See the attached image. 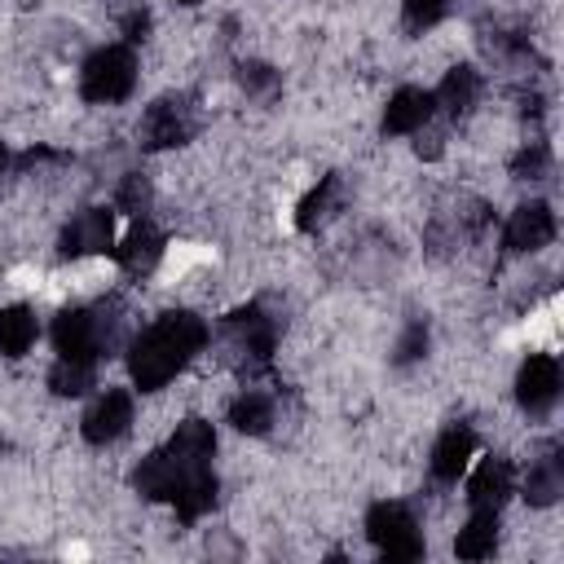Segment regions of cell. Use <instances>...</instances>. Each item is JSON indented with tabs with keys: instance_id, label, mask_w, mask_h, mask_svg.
Returning <instances> with one entry per match:
<instances>
[{
	"instance_id": "6da1fadb",
	"label": "cell",
	"mask_w": 564,
	"mask_h": 564,
	"mask_svg": "<svg viewBox=\"0 0 564 564\" xmlns=\"http://www.w3.org/2000/svg\"><path fill=\"white\" fill-rule=\"evenodd\" d=\"M207 322L198 313H163L150 330H141L132 344H128V375L141 392H159L167 379H176V370L189 366L194 352H203L207 344Z\"/></svg>"
},
{
	"instance_id": "7a4b0ae2",
	"label": "cell",
	"mask_w": 564,
	"mask_h": 564,
	"mask_svg": "<svg viewBox=\"0 0 564 564\" xmlns=\"http://www.w3.org/2000/svg\"><path fill=\"white\" fill-rule=\"evenodd\" d=\"M273 344H278V317H269L264 304L234 308V313L220 322V348H225V361H234V366L247 370V375L269 366Z\"/></svg>"
},
{
	"instance_id": "3957f363",
	"label": "cell",
	"mask_w": 564,
	"mask_h": 564,
	"mask_svg": "<svg viewBox=\"0 0 564 564\" xmlns=\"http://www.w3.org/2000/svg\"><path fill=\"white\" fill-rule=\"evenodd\" d=\"M198 128H203L198 97L194 93H163L145 106L141 123H137V141H141V150H172V145H185Z\"/></svg>"
},
{
	"instance_id": "277c9868",
	"label": "cell",
	"mask_w": 564,
	"mask_h": 564,
	"mask_svg": "<svg viewBox=\"0 0 564 564\" xmlns=\"http://www.w3.org/2000/svg\"><path fill=\"white\" fill-rule=\"evenodd\" d=\"M132 84H137V57H132L128 44H106V48H97L79 66V93H84V101H97V106L123 101L132 93Z\"/></svg>"
},
{
	"instance_id": "5b68a950",
	"label": "cell",
	"mask_w": 564,
	"mask_h": 564,
	"mask_svg": "<svg viewBox=\"0 0 564 564\" xmlns=\"http://www.w3.org/2000/svg\"><path fill=\"white\" fill-rule=\"evenodd\" d=\"M366 533L370 542L379 546L383 560H419L423 555V538H419V524L410 516L405 502H375L366 511Z\"/></svg>"
},
{
	"instance_id": "8992f818",
	"label": "cell",
	"mask_w": 564,
	"mask_h": 564,
	"mask_svg": "<svg viewBox=\"0 0 564 564\" xmlns=\"http://www.w3.org/2000/svg\"><path fill=\"white\" fill-rule=\"evenodd\" d=\"M489 225V207L480 203V198H454L445 212H436L432 216V225H427V256H436V260H445V256H454V251H463V242H471L480 229Z\"/></svg>"
},
{
	"instance_id": "52a82bcc",
	"label": "cell",
	"mask_w": 564,
	"mask_h": 564,
	"mask_svg": "<svg viewBox=\"0 0 564 564\" xmlns=\"http://www.w3.org/2000/svg\"><path fill=\"white\" fill-rule=\"evenodd\" d=\"M163 454L172 458V467L181 471V480H189L194 471H207L212 467V454H216V432L207 419H185L176 423V432L167 436ZM181 489V485H176Z\"/></svg>"
},
{
	"instance_id": "ba28073f",
	"label": "cell",
	"mask_w": 564,
	"mask_h": 564,
	"mask_svg": "<svg viewBox=\"0 0 564 564\" xmlns=\"http://www.w3.org/2000/svg\"><path fill=\"white\" fill-rule=\"evenodd\" d=\"M110 247H115V207H84L62 229V256L66 260L97 256V251H110Z\"/></svg>"
},
{
	"instance_id": "9c48e42d",
	"label": "cell",
	"mask_w": 564,
	"mask_h": 564,
	"mask_svg": "<svg viewBox=\"0 0 564 564\" xmlns=\"http://www.w3.org/2000/svg\"><path fill=\"white\" fill-rule=\"evenodd\" d=\"M560 397V361L551 352H529L516 375V401L529 414H546Z\"/></svg>"
},
{
	"instance_id": "30bf717a",
	"label": "cell",
	"mask_w": 564,
	"mask_h": 564,
	"mask_svg": "<svg viewBox=\"0 0 564 564\" xmlns=\"http://www.w3.org/2000/svg\"><path fill=\"white\" fill-rule=\"evenodd\" d=\"M128 427H132V392H123V388H106V392L88 405V414H84V423H79V432H84L88 445H110V441H119Z\"/></svg>"
},
{
	"instance_id": "8fae6325",
	"label": "cell",
	"mask_w": 564,
	"mask_h": 564,
	"mask_svg": "<svg viewBox=\"0 0 564 564\" xmlns=\"http://www.w3.org/2000/svg\"><path fill=\"white\" fill-rule=\"evenodd\" d=\"M555 238V212L546 207V203H520L511 216H507V225H502V247L507 251H516V256H524V251H542L546 242Z\"/></svg>"
},
{
	"instance_id": "7c38bea8",
	"label": "cell",
	"mask_w": 564,
	"mask_h": 564,
	"mask_svg": "<svg viewBox=\"0 0 564 564\" xmlns=\"http://www.w3.org/2000/svg\"><path fill=\"white\" fill-rule=\"evenodd\" d=\"M516 494V467L507 463V458H480L476 463V471L467 476V507L471 511H502L507 507V498Z\"/></svg>"
},
{
	"instance_id": "4fadbf2b",
	"label": "cell",
	"mask_w": 564,
	"mask_h": 564,
	"mask_svg": "<svg viewBox=\"0 0 564 564\" xmlns=\"http://www.w3.org/2000/svg\"><path fill=\"white\" fill-rule=\"evenodd\" d=\"M432 110H436V97L427 88H397L383 106V137L419 132L423 123H432Z\"/></svg>"
},
{
	"instance_id": "5bb4252c",
	"label": "cell",
	"mask_w": 564,
	"mask_h": 564,
	"mask_svg": "<svg viewBox=\"0 0 564 564\" xmlns=\"http://www.w3.org/2000/svg\"><path fill=\"white\" fill-rule=\"evenodd\" d=\"M53 344L57 357H79V361H97V330H93V308H62L53 317Z\"/></svg>"
},
{
	"instance_id": "9a60e30c",
	"label": "cell",
	"mask_w": 564,
	"mask_h": 564,
	"mask_svg": "<svg viewBox=\"0 0 564 564\" xmlns=\"http://www.w3.org/2000/svg\"><path fill=\"white\" fill-rule=\"evenodd\" d=\"M471 454H476V432L463 427V423L445 427V432L436 436V445H432V476H436L441 485H454V480L471 467Z\"/></svg>"
},
{
	"instance_id": "2e32d148",
	"label": "cell",
	"mask_w": 564,
	"mask_h": 564,
	"mask_svg": "<svg viewBox=\"0 0 564 564\" xmlns=\"http://www.w3.org/2000/svg\"><path fill=\"white\" fill-rule=\"evenodd\" d=\"M163 247H167V242H163V234L141 216V220L123 234V242H119V247H110V251H115V260H119L128 273H137V278H141V273H150V269L163 260Z\"/></svg>"
},
{
	"instance_id": "e0dca14e",
	"label": "cell",
	"mask_w": 564,
	"mask_h": 564,
	"mask_svg": "<svg viewBox=\"0 0 564 564\" xmlns=\"http://www.w3.org/2000/svg\"><path fill=\"white\" fill-rule=\"evenodd\" d=\"M480 88H485V79L476 66H454V70H445V79L432 97H436V106H445L449 119H467L480 101Z\"/></svg>"
},
{
	"instance_id": "ac0fdd59",
	"label": "cell",
	"mask_w": 564,
	"mask_h": 564,
	"mask_svg": "<svg viewBox=\"0 0 564 564\" xmlns=\"http://www.w3.org/2000/svg\"><path fill=\"white\" fill-rule=\"evenodd\" d=\"M564 494V463H560V445H542V454L529 463L524 471V498L533 507H551Z\"/></svg>"
},
{
	"instance_id": "d6986e66",
	"label": "cell",
	"mask_w": 564,
	"mask_h": 564,
	"mask_svg": "<svg viewBox=\"0 0 564 564\" xmlns=\"http://www.w3.org/2000/svg\"><path fill=\"white\" fill-rule=\"evenodd\" d=\"M339 203H344V176H339V172H330V176H322V181L300 198L295 225H300L304 234H317V229L339 212Z\"/></svg>"
},
{
	"instance_id": "ffe728a7",
	"label": "cell",
	"mask_w": 564,
	"mask_h": 564,
	"mask_svg": "<svg viewBox=\"0 0 564 564\" xmlns=\"http://www.w3.org/2000/svg\"><path fill=\"white\" fill-rule=\"evenodd\" d=\"M176 485H181V471L172 467V458H167L163 449L145 454V458L132 467V489L145 494V498H154V502H172Z\"/></svg>"
},
{
	"instance_id": "44dd1931",
	"label": "cell",
	"mask_w": 564,
	"mask_h": 564,
	"mask_svg": "<svg viewBox=\"0 0 564 564\" xmlns=\"http://www.w3.org/2000/svg\"><path fill=\"white\" fill-rule=\"evenodd\" d=\"M229 423H234L238 432H247V436H264V432L278 423V405H273L269 392L242 388V392L234 397V405H229Z\"/></svg>"
},
{
	"instance_id": "7402d4cb",
	"label": "cell",
	"mask_w": 564,
	"mask_h": 564,
	"mask_svg": "<svg viewBox=\"0 0 564 564\" xmlns=\"http://www.w3.org/2000/svg\"><path fill=\"white\" fill-rule=\"evenodd\" d=\"M35 335H40V322H35V313H31L26 304H9V308H0V352H4V357H22V352H31Z\"/></svg>"
},
{
	"instance_id": "603a6c76",
	"label": "cell",
	"mask_w": 564,
	"mask_h": 564,
	"mask_svg": "<svg viewBox=\"0 0 564 564\" xmlns=\"http://www.w3.org/2000/svg\"><path fill=\"white\" fill-rule=\"evenodd\" d=\"M494 546H498V516L471 511L467 529H458V538H454V555L458 560H485V555H494Z\"/></svg>"
},
{
	"instance_id": "cb8c5ba5",
	"label": "cell",
	"mask_w": 564,
	"mask_h": 564,
	"mask_svg": "<svg viewBox=\"0 0 564 564\" xmlns=\"http://www.w3.org/2000/svg\"><path fill=\"white\" fill-rule=\"evenodd\" d=\"M93 330H97V352L106 357V352H119L123 348V339H128V308H123V300H101V304H93Z\"/></svg>"
},
{
	"instance_id": "d4e9b609",
	"label": "cell",
	"mask_w": 564,
	"mask_h": 564,
	"mask_svg": "<svg viewBox=\"0 0 564 564\" xmlns=\"http://www.w3.org/2000/svg\"><path fill=\"white\" fill-rule=\"evenodd\" d=\"M212 502H216V476H212V467H207V471H194V476L181 480V489L172 494V507H176V516H181L185 524H194L203 511H212Z\"/></svg>"
},
{
	"instance_id": "484cf974",
	"label": "cell",
	"mask_w": 564,
	"mask_h": 564,
	"mask_svg": "<svg viewBox=\"0 0 564 564\" xmlns=\"http://www.w3.org/2000/svg\"><path fill=\"white\" fill-rule=\"evenodd\" d=\"M93 361H79V357H57L53 370H48V388L57 397H84L93 388Z\"/></svg>"
},
{
	"instance_id": "4316f807",
	"label": "cell",
	"mask_w": 564,
	"mask_h": 564,
	"mask_svg": "<svg viewBox=\"0 0 564 564\" xmlns=\"http://www.w3.org/2000/svg\"><path fill=\"white\" fill-rule=\"evenodd\" d=\"M238 84H242V93L256 97V101H273V97L282 93V75H278L269 62H242V66H238Z\"/></svg>"
},
{
	"instance_id": "83f0119b",
	"label": "cell",
	"mask_w": 564,
	"mask_h": 564,
	"mask_svg": "<svg viewBox=\"0 0 564 564\" xmlns=\"http://www.w3.org/2000/svg\"><path fill=\"white\" fill-rule=\"evenodd\" d=\"M150 203H154L150 181H145L141 172H128V176L119 181V189H115V207H119V212H128L132 220H141V216L150 212Z\"/></svg>"
},
{
	"instance_id": "f1b7e54d",
	"label": "cell",
	"mask_w": 564,
	"mask_h": 564,
	"mask_svg": "<svg viewBox=\"0 0 564 564\" xmlns=\"http://www.w3.org/2000/svg\"><path fill=\"white\" fill-rule=\"evenodd\" d=\"M511 176H516V181H546V176H551V145H546V141H529V145L511 159Z\"/></svg>"
},
{
	"instance_id": "f546056e",
	"label": "cell",
	"mask_w": 564,
	"mask_h": 564,
	"mask_svg": "<svg viewBox=\"0 0 564 564\" xmlns=\"http://www.w3.org/2000/svg\"><path fill=\"white\" fill-rule=\"evenodd\" d=\"M445 13H449V0H401V22H405L410 35L432 31Z\"/></svg>"
},
{
	"instance_id": "4dcf8cb0",
	"label": "cell",
	"mask_w": 564,
	"mask_h": 564,
	"mask_svg": "<svg viewBox=\"0 0 564 564\" xmlns=\"http://www.w3.org/2000/svg\"><path fill=\"white\" fill-rule=\"evenodd\" d=\"M427 352V326L414 317L410 326H405V335L397 339V366H410V361H419Z\"/></svg>"
},
{
	"instance_id": "1f68e13d",
	"label": "cell",
	"mask_w": 564,
	"mask_h": 564,
	"mask_svg": "<svg viewBox=\"0 0 564 564\" xmlns=\"http://www.w3.org/2000/svg\"><path fill=\"white\" fill-rule=\"evenodd\" d=\"M410 137H419V141H414L419 159H441V150H445V132H441V128L423 123V128H419V132H410Z\"/></svg>"
},
{
	"instance_id": "d6a6232c",
	"label": "cell",
	"mask_w": 564,
	"mask_h": 564,
	"mask_svg": "<svg viewBox=\"0 0 564 564\" xmlns=\"http://www.w3.org/2000/svg\"><path fill=\"white\" fill-rule=\"evenodd\" d=\"M145 31H150V13L145 9H128L123 13V40L137 44V40H145Z\"/></svg>"
},
{
	"instance_id": "836d02e7",
	"label": "cell",
	"mask_w": 564,
	"mask_h": 564,
	"mask_svg": "<svg viewBox=\"0 0 564 564\" xmlns=\"http://www.w3.org/2000/svg\"><path fill=\"white\" fill-rule=\"evenodd\" d=\"M4 167H9V150H4V141H0V176H4Z\"/></svg>"
},
{
	"instance_id": "e575fe53",
	"label": "cell",
	"mask_w": 564,
	"mask_h": 564,
	"mask_svg": "<svg viewBox=\"0 0 564 564\" xmlns=\"http://www.w3.org/2000/svg\"><path fill=\"white\" fill-rule=\"evenodd\" d=\"M176 4H185V9H189V4H198V0H176Z\"/></svg>"
}]
</instances>
